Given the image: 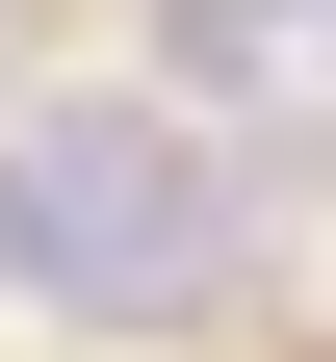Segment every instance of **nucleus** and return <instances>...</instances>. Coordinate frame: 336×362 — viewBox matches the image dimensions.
<instances>
[{
    "instance_id": "f257e3e1",
    "label": "nucleus",
    "mask_w": 336,
    "mask_h": 362,
    "mask_svg": "<svg viewBox=\"0 0 336 362\" xmlns=\"http://www.w3.org/2000/svg\"><path fill=\"white\" fill-rule=\"evenodd\" d=\"M0 285L78 337H181L233 285V156L181 104H26L0 129Z\"/></svg>"
},
{
    "instance_id": "f03ea898",
    "label": "nucleus",
    "mask_w": 336,
    "mask_h": 362,
    "mask_svg": "<svg viewBox=\"0 0 336 362\" xmlns=\"http://www.w3.org/2000/svg\"><path fill=\"white\" fill-rule=\"evenodd\" d=\"M311 52V0H181V78H284Z\"/></svg>"
},
{
    "instance_id": "7ed1b4c3",
    "label": "nucleus",
    "mask_w": 336,
    "mask_h": 362,
    "mask_svg": "<svg viewBox=\"0 0 336 362\" xmlns=\"http://www.w3.org/2000/svg\"><path fill=\"white\" fill-rule=\"evenodd\" d=\"M311 52H336V0H311Z\"/></svg>"
}]
</instances>
